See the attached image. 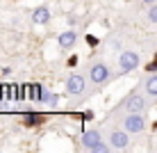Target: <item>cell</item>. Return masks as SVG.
<instances>
[{
  "instance_id": "6da1fadb",
  "label": "cell",
  "mask_w": 157,
  "mask_h": 153,
  "mask_svg": "<svg viewBox=\"0 0 157 153\" xmlns=\"http://www.w3.org/2000/svg\"><path fill=\"white\" fill-rule=\"evenodd\" d=\"M82 144L86 146V149H91V151H100V153H105V151H107V146L102 144L100 135L96 133V130H89V133H84V135H82Z\"/></svg>"
},
{
  "instance_id": "7a4b0ae2",
  "label": "cell",
  "mask_w": 157,
  "mask_h": 153,
  "mask_svg": "<svg viewBox=\"0 0 157 153\" xmlns=\"http://www.w3.org/2000/svg\"><path fill=\"white\" fill-rule=\"evenodd\" d=\"M123 123H125V130H128V133H141V130L146 128V121L139 117V112H130L128 119H125Z\"/></svg>"
},
{
  "instance_id": "3957f363",
  "label": "cell",
  "mask_w": 157,
  "mask_h": 153,
  "mask_svg": "<svg viewBox=\"0 0 157 153\" xmlns=\"http://www.w3.org/2000/svg\"><path fill=\"white\" fill-rule=\"evenodd\" d=\"M84 87H86V83H84L82 75H71V78L66 80V91H68V94H73V96L82 94Z\"/></svg>"
},
{
  "instance_id": "277c9868",
  "label": "cell",
  "mask_w": 157,
  "mask_h": 153,
  "mask_svg": "<svg viewBox=\"0 0 157 153\" xmlns=\"http://www.w3.org/2000/svg\"><path fill=\"white\" fill-rule=\"evenodd\" d=\"M137 64H139V55H137V53H132V50L121 53V69H123V71L137 69Z\"/></svg>"
},
{
  "instance_id": "5b68a950",
  "label": "cell",
  "mask_w": 157,
  "mask_h": 153,
  "mask_svg": "<svg viewBox=\"0 0 157 153\" xmlns=\"http://www.w3.org/2000/svg\"><path fill=\"white\" fill-rule=\"evenodd\" d=\"M107 78H109V69H107L105 64H94V66H91V80H94L96 85L105 83Z\"/></svg>"
},
{
  "instance_id": "8992f818",
  "label": "cell",
  "mask_w": 157,
  "mask_h": 153,
  "mask_svg": "<svg viewBox=\"0 0 157 153\" xmlns=\"http://www.w3.org/2000/svg\"><path fill=\"white\" fill-rule=\"evenodd\" d=\"M125 107H128L130 112H141L144 107H146L144 96H141V94H132V96H130L128 101H125Z\"/></svg>"
},
{
  "instance_id": "52a82bcc",
  "label": "cell",
  "mask_w": 157,
  "mask_h": 153,
  "mask_svg": "<svg viewBox=\"0 0 157 153\" xmlns=\"http://www.w3.org/2000/svg\"><path fill=\"white\" fill-rule=\"evenodd\" d=\"M109 142H112L114 149H125V146H128V135L125 133H112Z\"/></svg>"
},
{
  "instance_id": "ba28073f",
  "label": "cell",
  "mask_w": 157,
  "mask_h": 153,
  "mask_svg": "<svg viewBox=\"0 0 157 153\" xmlns=\"http://www.w3.org/2000/svg\"><path fill=\"white\" fill-rule=\"evenodd\" d=\"M75 43V32H64V34H59V46L62 48H71Z\"/></svg>"
},
{
  "instance_id": "9c48e42d",
  "label": "cell",
  "mask_w": 157,
  "mask_h": 153,
  "mask_svg": "<svg viewBox=\"0 0 157 153\" xmlns=\"http://www.w3.org/2000/svg\"><path fill=\"white\" fill-rule=\"evenodd\" d=\"M48 18H50V12H48L46 7H39V9H36V12H34V23L43 25V23H46Z\"/></svg>"
},
{
  "instance_id": "30bf717a",
  "label": "cell",
  "mask_w": 157,
  "mask_h": 153,
  "mask_svg": "<svg viewBox=\"0 0 157 153\" xmlns=\"http://www.w3.org/2000/svg\"><path fill=\"white\" fill-rule=\"evenodd\" d=\"M146 91H148L150 96H157V75L148 78V83H146Z\"/></svg>"
},
{
  "instance_id": "8fae6325",
  "label": "cell",
  "mask_w": 157,
  "mask_h": 153,
  "mask_svg": "<svg viewBox=\"0 0 157 153\" xmlns=\"http://www.w3.org/2000/svg\"><path fill=\"white\" fill-rule=\"evenodd\" d=\"M39 121H41V117H39V114H32V112L25 114V123H28V126H36Z\"/></svg>"
},
{
  "instance_id": "7c38bea8",
  "label": "cell",
  "mask_w": 157,
  "mask_h": 153,
  "mask_svg": "<svg viewBox=\"0 0 157 153\" xmlns=\"http://www.w3.org/2000/svg\"><path fill=\"white\" fill-rule=\"evenodd\" d=\"M148 18L153 21V23H157V5H155L153 9H150V12H148Z\"/></svg>"
},
{
  "instance_id": "4fadbf2b",
  "label": "cell",
  "mask_w": 157,
  "mask_h": 153,
  "mask_svg": "<svg viewBox=\"0 0 157 153\" xmlns=\"http://www.w3.org/2000/svg\"><path fill=\"white\" fill-rule=\"evenodd\" d=\"M144 2H155V0H144Z\"/></svg>"
}]
</instances>
